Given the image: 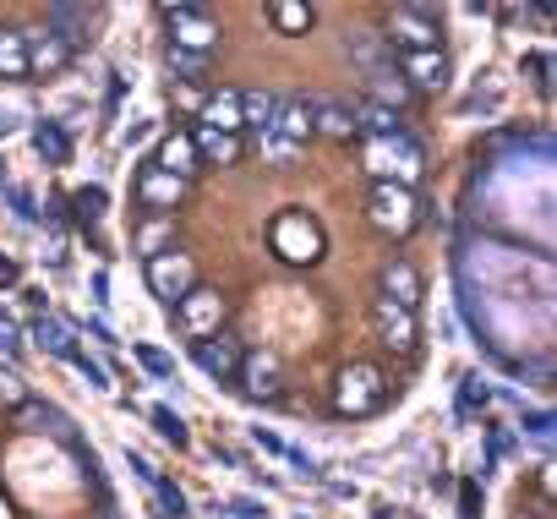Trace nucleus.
I'll use <instances>...</instances> for the list:
<instances>
[{
    "instance_id": "nucleus-1",
    "label": "nucleus",
    "mask_w": 557,
    "mask_h": 519,
    "mask_svg": "<svg viewBox=\"0 0 557 519\" xmlns=\"http://www.w3.org/2000/svg\"><path fill=\"white\" fill-rule=\"evenodd\" d=\"M268 235H273V251L285 257V263H296V269H307V263L323 257V224L312 213H301V208H285Z\"/></svg>"
},
{
    "instance_id": "nucleus-2",
    "label": "nucleus",
    "mask_w": 557,
    "mask_h": 519,
    "mask_svg": "<svg viewBox=\"0 0 557 519\" xmlns=\"http://www.w3.org/2000/svg\"><path fill=\"white\" fill-rule=\"evenodd\" d=\"M367 213H372V224L388 230V235H410V230L421 224V202H416V191H410V186H394V181H372V191H367Z\"/></svg>"
},
{
    "instance_id": "nucleus-3",
    "label": "nucleus",
    "mask_w": 557,
    "mask_h": 519,
    "mask_svg": "<svg viewBox=\"0 0 557 519\" xmlns=\"http://www.w3.org/2000/svg\"><path fill=\"white\" fill-rule=\"evenodd\" d=\"M383 394H388L383 372H377L372 361H356V367H345L339 383H334V410H339V416H372V410L383 405Z\"/></svg>"
},
{
    "instance_id": "nucleus-4",
    "label": "nucleus",
    "mask_w": 557,
    "mask_h": 519,
    "mask_svg": "<svg viewBox=\"0 0 557 519\" xmlns=\"http://www.w3.org/2000/svg\"><path fill=\"white\" fill-rule=\"evenodd\" d=\"M148 291L159 296V301H170V307H181L191 291H197V263L186 251H159V257H148Z\"/></svg>"
},
{
    "instance_id": "nucleus-5",
    "label": "nucleus",
    "mask_w": 557,
    "mask_h": 519,
    "mask_svg": "<svg viewBox=\"0 0 557 519\" xmlns=\"http://www.w3.org/2000/svg\"><path fill=\"white\" fill-rule=\"evenodd\" d=\"M421 164H426V159H421V143H416L410 132L372 143V175H377V181L410 186V181H421Z\"/></svg>"
},
{
    "instance_id": "nucleus-6",
    "label": "nucleus",
    "mask_w": 557,
    "mask_h": 519,
    "mask_svg": "<svg viewBox=\"0 0 557 519\" xmlns=\"http://www.w3.org/2000/svg\"><path fill=\"white\" fill-rule=\"evenodd\" d=\"M164 23H170V50L208 55V50L219 45V23L202 17L197 7H164Z\"/></svg>"
},
{
    "instance_id": "nucleus-7",
    "label": "nucleus",
    "mask_w": 557,
    "mask_h": 519,
    "mask_svg": "<svg viewBox=\"0 0 557 519\" xmlns=\"http://www.w3.org/2000/svg\"><path fill=\"white\" fill-rule=\"evenodd\" d=\"M388 39L405 50V55H421V50H437V17L426 7H399L388 17Z\"/></svg>"
},
{
    "instance_id": "nucleus-8",
    "label": "nucleus",
    "mask_w": 557,
    "mask_h": 519,
    "mask_svg": "<svg viewBox=\"0 0 557 519\" xmlns=\"http://www.w3.org/2000/svg\"><path fill=\"white\" fill-rule=\"evenodd\" d=\"M372 323H377V339L388 345V350H399V356H410L416 350V339H421V323H416V312L410 307H394V301H372Z\"/></svg>"
},
{
    "instance_id": "nucleus-9",
    "label": "nucleus",
    "mask_w": 557,
    "mask_h": 519,
    "mask_svg": "<svg viewBox=\"0 0 557 519\" xmlns=\"http://www.w3.org/2000/svg\"><path fill=\"white\" fill-rule=\"evenodd\" d=\"M175 318H181V329H186L191 339H208V334H219V323H224V296L197 285V291L175 307Z\"/></svg>"
},
{
    "instance_id": "nucleus-10",
    "label": "nucleus",
    "mask_w": 557,
    "mask_h": 519,
    "mask_svg": "<svg viewBox=\"0 0 557 519\" xmlns=\"http://www.w3.org/2000/svg\"><path fill=\"white\" fill-rule=\"evenodd\" d=\"M235 378H240V388H246L251 399H278V356H273V350H251V356H240Z\"/></svg>"
},
{
    "instance_id": "nucleus-11",
    "label": "nucleus",
    "mask_w": 557,
    "mask_h": 519,
    "mask_svg": "<svg viewBox=\"0 0 557 519\" xmlns=\"http://www.w3.org/2000/svg\"><path fill=\"white\" fill-rule=\"evenodd\" d=\"M399 77H410L405 88H421V94H443V88H448V55H443V50H421V55H405V61H399Z\"/></svg>"
},
{
    "instance_id": "nucleus-12",
    "label": "nucleus",
    "mask_w": 557,
    "mask_h": 519,
    "mask_svg": "<svg viewBox=\"0 0 557 519\" xmlns=\"http://www.w3.org/2000/svg\"><path fill=\"white\" fill-rule=\"evenodd\" d=\"M23 39H28V77H55V72H66V66H72V50H66L50 28L23 34Z\"/></svg>"
},
{
    "instance_id": "nucleus-13",
    "label": "nucleus",
    "mask_w": 557,
    "mask_h": 519,
    "mask_svg": "<svg viewBox=\"0 0 557 519\" xmlns=\"http://www.w3.org/2000/svg\"><path fill=\"white\" fill-rule=\"evenodd\" d=\"M181 197H186V181H175V175H164V170H143V181H137V202L143 208H153V213H164L170 219V208H181Z\"/></svg>"
},
{
    "instance_id": "nucleus-14",
    "label": "nucleus",
    "mask_w": 557,
    "mask_h": 519,
    "mask_svg": "<svg viewBox=\"0 0 557 519\" xmlns=\"http://www.w3.org/2000/svg\"><path fill=\"white\" fill-rule=\"evenodd\" d=\"M383 301L416 312V301H421V274H416V263H405V257H388V263H383Z\"/></svg>"
},
{
    "instance_id": "nucleus-15",
    "label": "nucleus",
    "mask_w": 557,
    "mask_h": 519,
    "mask_svg": "<svg viewBox=\"0 0 557 519\" xmlns=\"http://www.w3.org/2000/svg\"><path fill=\"white\" fill-rule=\"evenodd\" d=\"M153 170L175 175V181H191L197 175V148H191V132H170L153 153Z\"/></svg>"
},
{
    "instance_id": "nucleus-16",
    "label": "nucleus",
    "mask_w": 557,
    "mask_h": 519,
    "mask_svg": "<svg viewBox=\"0 0 557 519\" xmlns=\"http://www.w3.org/2000/svg\"><path fill=\"white\" fill-rule=\"evenodd\" d=\"M197 367L208 372V378H235V367H240V345L230 339V334H208V339H197Z\"/></svg>"
},
{
    "instance_id": "nucleus-17",
    "label": "nucleus",
    "mask_w": 557,
    "mask_h": 519,
    "mask_svg": "<svg viewBox=\"0 0 557 519\" xmlns=\"http://www.w3.org/2000/svg\"><path fill=\"white\" fill-rule=\"evenodd\" d=\"M202 126L219 132V137H235V132H240V94H235V88L208 94V99H202Z\"/></svg>"
},
{
    "instance_id": "nucleus-18",
    "label": "nucleus",
    "mask_w": 557,
    "mask_h": 519,
    "mask_svg": "<svg viewBox=\"0 0 557 519\" xmlns=\"http://www.w3.org/2000/svg\"><path fill=\"white\" fill-rule=\"evenodd\" d=\"M45 28H50L66 50H77V45H88V39H94V34H88V28H94V17H88L83 7H50V23H45Z\"/></svg>"
},
{
    "instance_id": "nucleus-19",
    "label": "nucleus",
    "mask_w": 557,
    "mask_h": 519,
    "mask_svg": "<svg viewBox=\"0 0 557 519\" xmlns=\"http://www.w3.org/2000/svg\"><path fill=\"white\" fill-rule=\"evenodd\" d=\"M312 104V132H329V137H356V110L339 104V99H307Z\"/></svg>"
},
{
    "instance_id": "nucleus-20",
    "label": "nucleus",
    "mask_w": 557,
    "mask_h": 519,
    "mask_svg": "<svg viewBox=\"0 0 557 519\" xmlns=\"http://www.w3.org/2000/svg\"><path fill=\"white\" fill-rule=\"evenodd\" d=\"M273 137H285V143H307L312 137V104L307 99H285L278 104V121H273Z\"/></svg>"
},
{
    "instance_id": "nucleus-21",
    "label": "nucleus",
    "mask_w": 557,
    "mask_h": 519,
    "mask_svg": "<svg viewBox=\"0 0 557 519\" xmlns=\"http://www.w3.org/2000/svg\"><path fill=\"white\" fill-rule=\"evenodd\" d=\"M191 148H197V164H235L240 159V137H219L208 126L191 132Z\"/></svg>"
},
{
    "instance_id": "nucleus-22",
    "label": "nucleus",
    "mask_w": 557,
    "mask_h": 519,
    "mask_svg": "<svg viewBox=\"0 0 557 519\" xmlns=\"http://www.w3.org/2000/svg\"><path fill=\"white\" fill-rule=\"evenodd\" d=\"M0 77H7V83L28 77V39L17 28H0Z\"/></svg>"
},
{
    "instance_id": "nucleus-23",
    "label": "nucleus",
    "mask_w": 557,
    "mask_h": 519,
    "mask_svg": "<svg viewBox=\"0 0 557 519\" xmlns=\"http://www.w3.org/2000/svg\"><path fill=\"white\" fill-rule=\"evenodd\" d=\"M278 94H240V126H257V132H273L278 121Z\"/></svg>"
},
{
    "instance_id": "nucleus-24",
    "label": "nucleus",
    "mask_w": 557,
    "mask_h": 519,
    "mask_svg": "<svg viewBox=\"0 0 557 519\" xmlns=\"http://www.w3.org/2000/svg\"><path fill=\"white\" fill-rule=\"evenodd\" d=\"M356 126H361V132H372V143H383V137H399V132H405L399 110H383V104H372V99L356 110Z\"/></svg>"
},
{
    "instance_id": "nucleus-25",
    "label": "nucleus",
    "mask_w": 557,
    "mask_h": 519,
    "mask_svg": "<svg viewBox=\"0 0 557 519\" xmlns=\"http://www.w3.org/2000/svg\"><path fill=\"white\" fill-rule=\"evenodd\" d=\"M28 339H34L45 356H61V361L77 350V345H72V329H66V323H55V318H39V323L28 329Z\"/></svg>"
},
{
    "instance_id": "nucleus-26",
    "label": "nucleus",
    "mask_w": 557,
    "mask_h": 519,
    "mask_svg": "<svg viewBox=\"0 0 557 519\" xmlns=\"http://www.w3.org/2000/svg\"><path fill=\"white\" fill-rule=\"evenodd\" d=\"M268 17H273L278 34H307L312 28V7H301V0H273Z\"/></svg>"
},
{
    "instance_id": "nucleus-27",
    "label": "nucleus",
    "mask_w": 557,
    "mask_h": 519,
    "mask_svg": "<svg viewBox=\"0 0 557 519\" xmlns=\"http://www.w3.org/2000/svg\"><path fill=\"white\" fill-rule=\"evenodd\" d=\"M34 148H39L45 164H66V159H72V137H66L55 121H45V126L34 132Z\"/></svg>"
},
{
    "instance_id": "nucleus-28",
    "label": "nucleus",
    "mask_w": 557,
    "mask_h": 519,
    "mask_svg": "<svg viewBox=\"0 0 557 519\" xmlns=\"http://www.w3.org/2000/svg\"><path fill=\"white\" fill-rule=\"evenodd\" d=\"M350 61H356V66H361L367 77H377L383 66H394V61L383 55V39H377V34H361V39L350 45Z\"/></svg>"
},
{
    "instance_id": "nucleus-29",
    "label": "nucleus",
    "mask_w": 557,
    "mask_h": 519,
    "mask_svg": "<svg viewBox=\"0 0 557 519\" xmlns=\"http://www.w3.org/2000/svg\"><path fill=\"white\" fill-rule=\"evenodd\" d=\"M170 235H175V224L159 213V219H148V224L137 230V251H143V257H159V251H170V246H175Z\"/></svg>"
},
{
    "instance_id": "nucleus-30",
    "label": "nucleus",
    "mask_w": 557,
    "mask_h": 519,
    "mask_svg": "<svg viewBox=\"0 0 557 519\" xmlns=\"http://www.w3.org/2000/svg\"><path fill=\"white\" fill-rule=\"evenodd\" d=\"M148 421L159 427V437H164V443H175V448H186V421H181V416H175L170 405H153V410H148Z\"/></svg>"
},
{
    "instance_id": "nucleus-31",
    "label": "nucleus",
    "mask_w": 557,
    "mask_h": 519,
    "mask_svg": "<svg viewBox=\"0 0 557 519\" xmlns=\"http://www.w3.org/2000/svg\"><path fill=\"white\" fill-rule=\"evenodd\" d=\"M23 405H28V383L12 367H0V410H23Z\"/></svg>"
},
{
    "instance_id": "nucleus-32",
    "label": "nucleus",
    "mask_w": 557,
    "mask_h": 519,
    "mask_svg": "<svg viewBox=\"0 0 557 519\" xmlns=\"http://www.w3.org/2000/svg\"><path fill=\"white\" fill-rule=\"evenodd\" d=\"M66 361H72V367H77V372H83V378H88V388H99V394H110V388H115V383H110V372H104V367H99V361H88V356H83V350H72V356H66Z\"/></svg>"
},
{
    "instance_id": "nucleus-33",
    "label": "nucleus",
    "mask_w": 557,
    "mask_h": 519,
    "mask_svg": "<svg viewBox=\"0 0 557 519\" xmlns=\"http://www.w3.org/2000/svg\"><path fill=\"white\" fill-rule=\"evenodd\" d=\"M170 72H181L186 83H202V72H208V55H186V50H170Z\"/></svg>"
},
{
    "instance_id": "nucleus-34",
    "label": "nucleus",
    "mask_w": 557,
    "mask_h": 519,
    "mask_svg": "<svg viewBox=\"0 0 557 519\" xmlns=\"http://www.w3.org/2000/svg\"><path fill=\"white\" fill-rule=\"evenodd\" d=\"M486 77H492V72H486ZM497 104H503V83H497V77H492L486 88L475 83V94L465 99V110H497Z\"/></svg>"
},
{
    "instance_id": "nucleus-35",
    "label": "nucleus",
    "mask_w": 557,
    "mask_h": 519,
    "mask_svg": "<svg viewBox=\"0 0 557 519\" xmlns=\"http://www.w3.org/2000/svg\"><path fill=\"white\" fill-rule=\"evenodd\" d=\"M72 208H77V219H99V213H104V191H99V186H83V191L72 197Z\"/></svg>"
},
{
    "instance_id": "nucleus-36",
    "label": "nucleus",
    "mask_w": 557,
    "mask_h": 519,
    "mask_svg": "<svg viewBox=\"0 0 557 519\" xmlns=\"http://www.w3.org/2000/svg\"><path fill=\"white\" fill-rule=\"evenodd\" d=\"M262 153H268L273 164H290L301 148H296V143H285V137H273V132H262Z\"/></svg>"
},
{
    "instance_id": "nucleus-37",
    "label": "nucleus",
    "mask_w": 557,
    "mask_h": 519,
    "mask_svg": "<svg viewBox=\"0 0 557 519\" xmlns=\"http://www.w3.org/2000/svg\"><path fill=\"white\" fill-rule=\"evenodd\" d=\"M148 486H153V492H159V503H164V508H170V514H175V519H186V497H181V492H175V486H170V481H164V475H153V481H148Z\"/></svg>"
},
{
    "instance_id": "nucleus-38",
    "label": "nucleus",
    "mask_w": 557,
    "mask_h": 519,
    "mask_svg": "<svg viewBox=\"0 0 557 519\" xmlns=\"http://www.w3.org/2000/svg\"><path fill=\"white\" fill-rule=\"evenodd\" d=\"M137 361H143L153 378H170V372H175V367H170V356H164V350H153V345H137Z\"/></svg>"
},
{
    "instance_id": "nucleus-39",
    "label": "nucleus",
    "mask_w": 557,
    "mask_h": 519,
    "mask_svg": "<svg viewBox=\"0 0 557 519\" xmlns=\"http://www.w3.org/2000/svg\"><path fill=\"white\" fill-rule=\"evenodd\" d=\"M475 399L486 405V383H481V378H465V410H470Z\"/></svg>"
},
{
    "instance_id": "nucleus-40",
    "label": "nucleus",
    "mask_w": 557,
    "mask_h": 519,
    "mask_svg": "<svg viewBox=\"0 0 557 519\" xmlns=\"http://www.w3.org/2000/svg\"><path fill=\"white\" fill-rule=\"evenodd\" d=\"M17 345H23V334H17V329H12V323H0V350H7V356H12V350H17Z\"/></svg>"
},
{
    "instance_id": "nucleus-41",
    "label": "nucleus",
    "mask_w": 557,
    "mask_h": 519,
    "mask_svg": "<svg viewBox=\"0 0 557 519\" xmlns=\"http://www.w3.org/2000/svg\"><path fill=\"white\" fill-rule=\"evenodd\" d=\"M12 202H17V213H23V219H34V197H28V191H12Z\"/></svg>"
},
{
    "instance_id": "nucleus-42",
    "label": "nucleus",
    "mask_w": 557,
    "mask_h": 519,
    "mask_svg": "<svg viewBox=\"0 0 557 519\" xmlns=\"http://www.w3.org/2000/svg\"><path fill=\"white\" fill-rule=\"evenodd\" d=\"M17 132V110H0V137H12Z\"/></svg>"
},
{
    "instance_id": "nucleus-43",
    "label": "nucleus",
    "mask_w": 557,
    "mask_h": 519,
    "mask_svg": "<svg viewBox=\"0 0 557 519\" xmlns=\"http://www.w3.org/2000/svg\"><path fill=\"white\" fill-rule=\"evenodd\" d=\"M0 519H17V514H12V503H7V492H0Z\"/></svg>"
},
{
    "instance_id": "nucleus-44",
    "label": "nucleus",
    "mask_w": 557,
    "mask_h": 519,
    "mask_svg": "<svg viewBox=\"0 0 557 519\" xmlns=\"http://www.w3.org/2000/svg\"><path fill=\"white\" fill-rule=\"evenodd\" d=\"M377 519H405V514H394V508H377Z\"/></svg>"
},
{
    "instance_id": "nucleus-45",
    "label": "nucleus",
    "mask_w": 557,
    "mask_h": 519,
    "mask_svg": "<svg viewBox=\"0 0 557 519\" xmlns=\"http://www.w3.org/2000/svg\"><path fill=\"white\" fill-rule=\"evenodd\" d=\"M0 175H7V170H0Z\"/></svg>"
}]
</instances>
